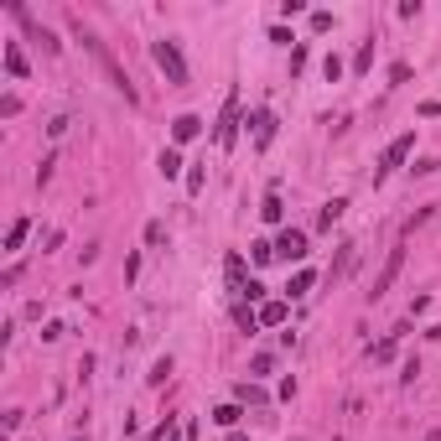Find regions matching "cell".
I'll use <instances>...</instances> for the list:
<instances>
[{
  "instance_id": "1",
  "label": "cell",
  "mask_w": 441,
  "mask_h": 441,
  "mask_svg": "<svg viewBox=\"0 0 441 441\" xmlns=\"http://www.w3.org/2000/svg\"><path fill=\"white\" fill-rule=\"evenodd\" d=\"M73 37H78V42H84V47L93 52V62L104 68V78L114 84V93H125V104H140V93H136V84H130V73L119 68V62H114V52L104 47V42H99V37H93V32H88V26L78 21V16H73Z\"/></svg>"
},
{
  "instance_id": "2",
  "label": "cell",
  "mask_w": 441,
  "mask_h": 441,
  "mask_svg": "<svg viewBox=\"0 0 441 441\" xmlns=\"http://www.w3.org/2000/svg\"><path fill=\"white\" fill-rule=\"evenodd\" d=\"M151 58H156V68L166 73V84H171V88H182V84H187V62H182V47L171 42V37H162V42H151Z\"/></svg>"
},
{
  "instance_id": "3",
  "label": "cell",
  "mask_w": 441,
  "mask_h": 441,
  "mask_svg": "<svg viewBox=\"0 0 441 441\" xmlns=\"http://www.w3.org/2000/svg\"><path fill=\"white\" fill-rule=\"evenodd\" d=\"M6 11H11V16H16V21H21V32L32 37V42H42V52H52V58H58V52H62V42H58V37L47 32V26H37V21H32V11H26L21 0H11Z\"/></svg>"
},
{
  "instance_id": "4",
  "label": "cell",
  "mask_w": 441,
  "mask_h": 441,
  "mask_svg": "<svg viewBox=\"0 0 441 441\" xmlns=\"http://www.w3.org/2000/svg\"><path fill=\"white\" fill-rule=\"evenodd\" d=\"M410 151H416V130H405V136H395V140H390V151H384L379 171H374V182H384L395 166H405V156H410Z\"/></svg>"
},
{
  "instance_id": "5",
  "label": "cell",
  "mask_w": 441,
  "mask_h": 441,
  "mask_svg": "<svg viewBox=\"0 0 441 441\" xmlns=\"http://www.w3.org/2000/svg\"><path fill=\"white\" fill-rule=\"evenodd\" d=\"M234 140H239V93L223 99V114H218V145L234 151Z\"/></svg>"
},
{
  "instance_id": "6",
  "label": "cell",
  "mask_w": 441,
  "mask_h": 441,
  "mask_svg": "<svg viewBox=\"0 0 441 441\" xmlns=\"http://www.w3.org/2000/svg\"><path fill=\"white\" fill-rule=\"evenodd\" d=\"M400 270H405V244H400V249H390V260H384V270H379V275H374V291H369V296H374V301H379V296H384V291H390V286H395V280H400Z\"/></svg>"
},
{
  "instance_id": "7",
  "label": "cell",
  "mask_w": 441,
  "mask_h": 441,
  "mask_svg": "<svg viewBox=\"0 0 441 441\" xmlns=\"http://www.w3.org/2000/svg\"><path fill=\"white\" fill-rule=\"evenodd\" d=\"M275 260H286V265L306 260V234H301V229H286V234L275 239Z\"/></svg>"
},
{
  "instance_id": "8",
  "label": "cell",
  "mask_w": 441,
  "mask_h": 441,
  "mask_svg": "<svg viewBox=\"0 0 441 441\" xmlns=\"http://www.w3.org/2000/svg\"><path fill=\"white\" fill-rule=\"evenodd\" d=\"M203 136V119L197 114H177V125H171V145H187V140H197Z\"/></svg>"
},
{
  "instance_id": "9",
  "label": "cell",
  "mask_w": 441,
  "mask_h": 441,
  "mask_svg": "<svg viewBox=\"0 0 441 441\" xmlns=\"http://www.w3.org/2000/svg\"><path fill=\"white\" fill-rule=\"evenodd\" d=\"M270 140H275V114H270V110H260V114H255V145L265 151Z\"/></svg>"
},
{
  "instance_id": "10",
  "label": "cell",
  "mask_w": 441,
  "mask_h": 441,
  "mask_svg": "<svg viewBox=\"0 0 441 441\" xmlns=\"http://www.w3.org/2000/svg\"><path fill=\"white\" fill-rule=\"evenodd\" d=\"M255 317H260V327H286V301H265Z\"/></svg>"
},
{
  "instance_id": "11",
  "label": "cell",
  "mask_w": 441,
  "mask_h": 441,
  "mask_svg": "<svg viewBox=\"0 0 441 441\" xmlns=\"http://www.w3.org/2000/svg\"><path fill=\"white\" fill-rule=\"evenodd\" d=\"M260 218H265V223H280V218H286V203H280V192H275V187L265 192V203H260Z\"/></svg>"
},
{
  "instance_id": "12",
  "label": "cell",
  "mask_w": 441,
  "mask_h": 441,
  "mask_svg": "<svg viewBox=\"0 0 441 441\" xmlns=\"http://www.w3.org/2000/svg\"><path fill=\"white\" fill-rule=\"evenodd\" d=\"M343 208H348V197H332V203H327L322 213H317V229H332V223L343 218Z\"/></svg>"
},
{
  "instance_id": "13",
  "label": "cell",
  "mask_w": 441,
  "mask_h": 441,
  "mask_svg": "<svg viewBox=\"0 0 441 441\" xmlns=\"http://www.w3.org/2000/svg\"><path fill=\"white\" fill-rule=\"evenodd\" d=\"M6 73H11V78H26V73H32V68H26V52H21V47H6Z\"/></svg>"
},
{
  "instance_id": "14",
  "label": "cell",
  "mask_w": 441,
  "mask_h": 441,
  "mask_svg": "<svg viewBox=\"0 0 441 441\" xmlns=\"http://www.w3.org/2000/svg\"><path fill=\"white\" fill-rule=\"evenodd\" d=\"M312 286H317V275H312V270H296V275H291V286H286V291H291V301H296V296H306Z\"/></svg>"
},
{
  "instance_id": "15",
  "label": "cell",
  "mask_w": 441,
  "mask_h": 441,
  "mask_svg": "<svg viewBox=\"0 0 441 441\" xmlns=\"http://www.w3.org/2000/svg\"><path fill=\"white\" fill-rule=\"evenodd\" d=\"M162 177H182V151H177V145L162 151Z\"/></svg>"
},
{
  "instance_id": "16",
  "label": "cell",
  "mask_w": 441,
  "mask_h": 441,
  "mask_svg": "<svg viewBox=\"0 0 441 441\" xmlns=\"http://www.w3.org/2000/svg\"><path fill=\"white\" fill-rule=\"evenodd\" d=\"M26 234H32V218H16V223H11V234H6V249H21Z\"/></svg>"
},
{
  "instance_id": "17",
  "label": "cell",
  "mask_w": 441,
  "mask_h": 441,
  "mask_svg": "<svg viewBox=\"0 0 441 441\" xmlns=\"http://www.w3.org/2000/svg\"><path fill=\"white\" fill-rule=\"evenodd\" d=\"M229 286H234V291L249 286V280H244V260H239V255H229Z\"/></svg>"
},
{
  "instance_id": "18",
  "label": "cell",
  "mask_w": 441,
  "mask_h": 441,
  "mask_svg": "<svg viewBox=\"0 0 441 441\" xmlns=\"http://www.w3.org/2000/svg\"><path fill=\"white\" fill-rule=\"evenodd\" d=\"M369 358H374V364H390V358H395V338L374 343V348H369Z\"/></svg>"
},
{
  "instance_id": "19",
  "label": "cell",
  "mask_w": 441,
  "mask_h": 441,
  "mask_svg": "<svg viewBox=\"0 0 441 441\" xmlns=\"http://www.w3.org/2000/svg\"><path fill=\"white\" fill-rule=\"evenodd\" d=\"M145 244L162 249V244H166V223H145Z\"/></svg>"
},
{
  "instance_id": "20",
  "label": "cell",
  "mask_w": 441,
  "mask_h": 441,
  "mask_svg": "<svg viewBox=\"0 0 441 441\" xmlns=\"http://www.w3.org/2000/svg\"><path fill=\"white\" fill-rule=\"evenodd\" d=\"M166 374H171V358H156V364H151V374H145V379H151V384H166Z\"/></svg>"
},
{
  "instance_id": "21",
  "label": "cell",
  "mask_w": 441,
  "mask_h": 441,
  "mask_svg": "<svg viewBox=\"0 0 441 441\" xmlns=\"http://www.w3.org/2000/svg\"><path fill=\"white\" fill-rule=\"evenodd\" d=\"M353 68H358V73H369V68H374V42H364V47H358V58H353Z\"/></svg>"
},
{
  "instance_id": "22",
  "label": "cell",
  "mask_w": 441,
  "mask_h": 441,
  "mask_svg": "<svg viewBox=\"0 0 441 441\" xmlns=\"http://www.w3.org/2000/svg\"><path fill=\"white\" fill-rule=\"evenodd\" d=\"M239 400H244V405H260V400H265V390H255V384H239V390H234Z\"/></svg>"
},
{
  "instance_id": "23",
  "label": "cell",
  "mask_w": 441,
  "mask_h": 441,
  "mask_svg": "<svg viewBox=\"0 0 441 441\" xmlns=\"http://www.w3.org/2000/svg\"><path fill=\"white\" fill-rule=\"evenodd\" d=\"M52 166H58V156H42V166H37V187L52 182Z\"/></svg>"
},
{
  "instance_id": "24",
  "label": "cell",
  "mask_w": 441,
  "mask_h": 441,
  "mask_svg": "<svg viewBox=\"0 0 441 441\" xmlns=\"http://www.w3.org/2000/svg\"><path fill=\"white\" fill-rule=\"evenodd\" d=\"M213 421H218V426H234V421H239V405H218V410H213Z\"/></svg>"
},
{
  "instance_id": "25",
  "label": "cell",
  "mask_w": 441,
  "mask_h": 441,
  "mask_svg": "<svg viewBox=\"0 0 441 441\" xmlns=\"http://www.w3.org/2000/svg\"><path fill=\"white\" fill-rule=\"evenodd\" d=\"M249 369H255V374H270L275 358H270V353H255V358H249Z\"/></svg>"
},
{
  "instance_id": "26",
  "label": "cell",
  "mask_w": 441,
  "mask_h": 441,
  "mask_svg": "<svg viewBox=\"0 0 441 441\" xmlns=\"http://www.w3.org/2000/svg\"><path fill=\"white\" fill-rule=\"evenodd\" d=\"M249 255H255V265H265V260H275V244H265V239H260V244L249 249Z\"/></svg>"
},
{
  "instance_id": "27",
  "label": "cell",
  "mask_w": 441,
  "mask_h": 441,
  "mask_svg": "<svg viewBox=\"0 0 441 441\" xmlns=\"http://www.w3.org/2000/svg\"><path fill=\"white\" fill-rule=\"evenodd\" d=\"M0 114H6V119L21 114V99H16V93H6V99H0Z\"/></svg>"
},
{
  "instance_id": "28",
  "label": "cell",
  "mask_w": 441,
  "mask_h": 441,
  "mask_svg": "<svg viewBox=\"0 0 441 441\" xmlns=\"http://www.w3.org/2000/svg\"><path fill=\"white\" fill-rule=\"evenodd\" d=\"M441 162H436V156H426V162H416V166H410V171H416V177H431V171H436Z\"/></svg>"
},
{
  "instance_id": "29",
  "label": "cell",
  "mask_w": 441,
  "mask_h": 441,
  "mask_svg": "<svg viewBox=\"0 0 441 441\" xmlns=\"http://www.w3.org/2000/svg\"><path fill=\"white\" fill-rule=\"evenodd\" d=\"M156 441H177V431H171V421L162 426V431H156Z\"/></svg>"
},
{
  "instance_id": "30",
  "label": "cell",
  "mask_w": 441,
  "mask_h": 441,
  "mask_svg": "<svg viewBox=\"0 0 441 441\" xmlns=\"http://www.w3.org/2000/svg\"><path fill=\"white\" fill-rule=\"evenodd\" d=\"M426 338H431V343H441V322H436V327H431V332H426Z\"/></svg>"
},
{
  "instance_id": "31",
  "label": "cell",
  "mask_w": 441,
  "mask_h": 441,
  "mask_svg": "<svg viewBox=\"0 0 441 441\" xmlns=\"http://www.w3.org/2000/svg\"><path fill=\"white\" fill-rule=\"evenodd\" d=\"M73 441H78V436H73Z\"/></svg>"
}]
</instances>
